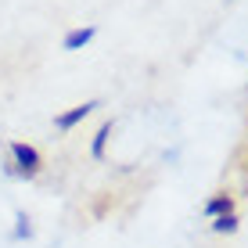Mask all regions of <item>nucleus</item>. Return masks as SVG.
Masks as SVG:
<instances>
[{"instance_id": "f257e3e1", "label": "nucleus", "mask_w": 248, "mask_h": 248, "mask_svg": "<svg viewBox=\"0 0 248 248\" xmlns=\"http://www.w3.org/2000/svg\"><path fill=\"white\" fill-rule=\"evenodd\" d=\"M11 158H15V169H18L22 176H36L40 173V151L29 148V144L15 140L11 144Z\"/></svg>"}, {"instance_id": "f03ea898", "label": "nucleus", "mask_w": 248, "mask_h": 248, "mask_svg": "<svg viewBox=\"0 0 248 248\" xmlns=\"http://www.w3.org/2000/svg\"><path fill=\"white\" fill-rule=\"evenodd\" d=\"M93 108H101L97 101H83V105H76L72 112L58 115V119H54V123H58V130H72V126H76V123H83V119H87V115L93 112Z\"/></svg>"}, {"instance_id": "7ed1b4c3", "label": "nucleus", "mask_w": 248, "mask_h": 248, "mask_svg": "<svg viewBox=\"0 0 248 248\" xmlns=\"http://www.w3.org/2000/svg\"><path fill=\"white\" fill-rule=\"evenodd\" d=\"M93 36H97V29H93V25H87V29H72V32L65 36V50H79V47H87Z\"/></svg>"}, {"instance_id": "20e7f679", "label": "nucleus", "mask_w": 248, "mask_h": 248, "mask_svg": "<svg viewBox=\"0 0 248 248\" xmlns=\"http://www.w3.org/2000/svg\"><path fill=\"white\" fill-rule=\"evenodd\" d=\"M234 209V198H230V194H216V198H212L209 205H205V216H227V212Z\"/></svg>"}, {"instance_id": "39448f33", "label": "nucleus", "mask_w": 248, "mask_h": 248, "mask_svg": "<svg viewBox=\"0 0 248 248\" xmlns=\"http://www.w3.org/2000/svg\"><path fill=\"white\" fill-rule=\"evenodd\" d=\"M108 137H112V123H105V126H101V130H97V137H93V158H101V155H105V144H108Z\"/></svg>"}, {"instance_id": "423d86ee", "label": "nucleus", "mask_w": 248, "mask_h": 248, "mask_svg": "<svg viewBox=\"0 0 248 248\" xmlns=\"http://www.w3.org/2000/svg\"><path fill=\"white\" fill-rule=\"evenodd\" d=\"M212 230H216V234H230V230H237V219H234V212H227V216H216Z\"/></svg>"}, {"instance_id": "0eeeda50", "label": "nucleus", "mask_w": 248, "mask_h": 248, "mask_svg": "<svg viewBox=\"0 0 248 248\" xmlns=\"http://www.w3.org/2000/svg\"><path fill=\"white\" fill-rule=\"evenodd\" d=\"M15 234H18V237H29V219H25V212H18V227H15Z\"/></svg>"}]
</instances>
